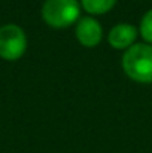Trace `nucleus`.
Masks as SVG:
<instances>
[{"label":"nucleus","instance_id":"nucleus-4","mask_svg":"<svg viewBox=\"0 0 152 153\" xmlns=\"http://www.w3.org/2000/svg\"><path fill=\"white\" fill-rule=\"evenodd\" d=\"M76 39L85 48L97 46L103 39L100 22L93 16H82L76 24Z\"/></svg>","mask_w":152,"mask_h":153},{"label":"nucleus","instance_id":"nucleus-7","mask_svg":"<svg viewBox=\"0 0 152 153\" xmlns=\"http://www.w3.org/2000/svg\"><path fill=\"white\" fill-rule=\"evenodd\" d=\"M140 36L148 45H152V9L143 15L140 21Z\"/></svg>","mask_w":152,"mask_h":153},{"label":"nucleus","instance_id":"nucleus-2","mask_svg":"<svg viewBox=\"0 0 152 153\" xmlns=\"http://www.w3.org/2000/svg\"><path fill=\"white\" fill-rule=\"evenodd\" d=\"M79 13L78 0H46L42 6V18L52 28H67L79 21Z\"/></svg>","mask_w":152,"mask_h":153},{"label":"nucleus","instance_id":"nucleus-1","mask_svg":"<svg viewBox=\"0 0 152 153\" xmlns=\"http://www.w3.org/2000/svg\"><path fill=\"white\" fill-rule=\"evenodd\" d=\"M124 73L134 82L152 83V45L136 43L122 55Z\"/></svg>","mask_w":152,"mask_h":153},{"label":"nucleus","instance_id":"nucleus-5","mask_svg":"<svg viewBox=\"0 0 152 153\" xmlns=\"http://www.w3.org/2000/svg\"><path fill=\"white\" fill-rule=\"evenodd\" d=\"M137 34L139 31L133 24L121 22L110 28L107 34V40H109V45L115 49H128L134 45Z\"/></svg>","mask_w":152,"mask_h":153},{"label":"nucleus","instance_id":"nucleus-3","mask_svg":"<svg viewBox=\"0 0 152 153\" xmlns=\"http://www.w3.org/2000/svg\"><path fill=\"white\" fill-rule=\"evenodd\" d=\"M27 49V37L24 30L16 24L0 27V56L6 61H15Z\"/></svg>","mask_w":152,"mask_h":153},{"label":"nucleus","instance_id":"nucleus-6","mask_svg":"<svg viewBox=\"0 0 152 153\" xmlns=\"http://www.w3.org/2000/svg\"><path fill=\"white\" fill-rule=\"evenodd\" d=\"M118 0H81V6L90 15H103L109 12Z\"/></svg>","mask_w":152,"mask_h":153}]
</instances>
